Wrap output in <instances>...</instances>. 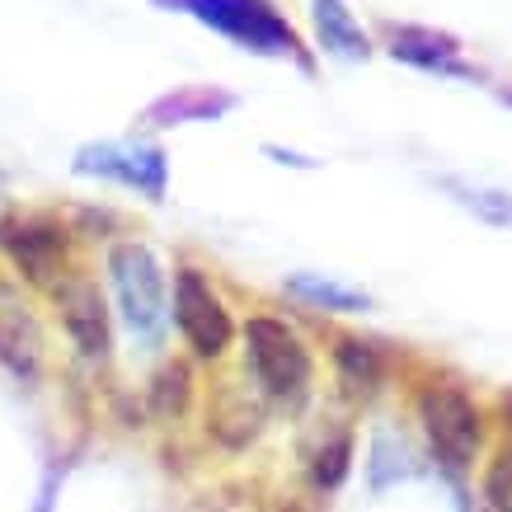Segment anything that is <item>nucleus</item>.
Segmentation results:
<instances>
[{
	"mask_svg": "<svg viewBox=\"0 0 512 512\" xmlns=\"http://www.w3.org/2000/svg\"><path fill=\"white\" fill-rule=\"evenodd\" d=\"M315 29H320V43L339 57H367V38L353 24V15L343 10L339 0H315Z\"/></svg>",
	"mask_w": 512,
	"mask_h": 512,
	"instance_id": "9b49d317",
	"label": "nucleus"
},
{
	"mask_svg": "<svg viewBox=\"0 0 512 512\" xmlns=\"http://www.w3.org/2000/svg\"><path fill=\"white\" fill-rule=\"evenodd\" d=\"M311 475H315V484H320V489H334V484L348 475V437H334V442L315 456Z\"/></svg>",
	"mask_w": 512,
	"mask_h": 512,
	"instance_id": "4468645a",
	"label": "nucleus"
},
{
	"mask_svg": "<svg viewBox=\"0 0 512 512\" xmlns=\"http://www.w3.org/2000/svg\"><path fill=\"white\" fill-rule=\"evenodd\" d=\"M179 10H193L212 29L231 33L235 43L259 47V52H287L292 47V29L268 10L264 0H179Z\"/></svg>",
	"mask_w": 512,
	"mask_h": 512,
	"instance_id": "39448f33",
	"label": "nucleus"
},
{
	"mask_svg": "<svg viewBox=\"0 0 512 512\" xmlns=\"http://www.w3.org/2000/svg\"><path fill=\"white\" fill-rule=\"evenodd\" d=\"M109 273H113V292L123 306V320L137 339H160L165 325V278H160L156 254L146 245H118L109 254Z\"/></svg>",
	"mask_w": 512,
	"mask_h": 512,
	"instance_id": "f03ea898",
	"label": "nucleus"
},
{
	"mask_svg": "<svg viewBox=\"0 0 512 512\" xmlns=\"http://www.w3.org/2000/svg\"><path fill=\"white\" fill-rule=\"evenodd\" d=\"M0 362L24 381H33L43 367V334L33 325V315L19 306H0Z\"/></svg>",
	"mask_w": 512,
	"mask_h": 512,
	"instance_id": "6e6552de",
	"label": "nucleus"
},
{
	"mask_svg": "<svg viewBox=\"0 0 512 512\" xmlns=\"http://www.w3.org/2000/svg\"><path fill=\"white\" fill-rule=\"evenodd\" d=\"M419 419L428 433V447L437 451V461H447L451 470L470 466V456L480 447V414L475 404L451 386H433L419 395Z\"/></svg>",
	"mask_w": 512,
	"mask_h": 512,
	"instance_id": "7ed1b4c3",
	"label": "nucleus"
},
{
	"mask_svg": "<svg viewBox=\"0 0 512 512\" xmlns=\"http://www.w3.org/2000/svg\"><path fill=\"white\" fill-rule=\"evenodd\" d=\"M80 170H99V174H118L127 184H141L146 193L160 188V156L156 151H113V146H94L80 156Z\"/></svg>",
	"mask_w": 512,
	"mask_h": 512,
	"instance_id": "1a4fd4ad",
	"label": "nucleus"
},
{
	"mask_svg": "<svg viewBox=\"0 0 512 512\" xmlns=\"http://www.w3.org/2000/svg\"><path fill=\"white\" fill-rule=\"evenodd\" d=\"M151 404H156L160 419H179L188 404V372L184 362H170V367H160V376L151 381Z\"/></svg>",
	"mask_w": 512,
	"mask_h": 512,
	"instance_id": "ddd939ff",
	"label": "nucleus"
},
{
	"mask_svg": "<svg viewBox=\"0 0 512 512\" xmlns=\"http://www.w3.org/2000/svg\"><path fill=\"white\" fill-rule=\"evenodd\" d=\"M245 353H249V372H254L259 390L273 404L296 409L311 395V353L282 320L254 315L245 325Z\"/></svg>",
	"mask_w": 512,
	"mask_h": 512,
	"instance_id": "f257e3e1",
	"label": "nucleus"
},
{
	"mask_svg": "<svg viewBox=\"0 0 512 512\" xmlns=\"http://www.w3.org/2000/svg\"><path fill=\"white\" fill-rule=\"evenodd\" d=\"M0 249L19 264L29 282H57V264L66 254V235L52 221L38 217H10L0 221Z\"/></svg>",
	"mask_w": 512,
	"mask_h": 512,
	"instance_id": "0eeeda50",
	"label": "nucleus"
},
{
	"mask_svg": "<svg viewBox=\"0 0 512 512\" xmlns=\"http://www.w3.org/2000/svg\"><path fill=\"white\" fill-rule=\"evenodd\" d=\"M221 404H231V414L226 409H217L212 414V433L226 442V447H245V442H254V433H259V404L245 400V395H235V390H226L221 395Z\"/></svg>",
	"mask_w": 512,
	"mask_h": 512,
	"instance_id": "f8f14e48",
	"label": "nucleus"
},
{
	"mask_svg": "<svg viewBox=\"0 0 512 512\" xmlns=\"http://www.w3.org/2000/svg\"><path fill=\"white\" fill-rule=\"evenodd\" d=\"M334 367H339V381L348 395H372L381 386V357H376L372 343L339 339L334 343Z\"/></svg>",
	"mask_w": 512,
	"mask_h": 512,
	"instance_id": "9d476101",
	"label": "nucleus"
},
{
	"mask_svg": "<svg viewBox=\"0 0 512 512\" xmlns=\"http://www.w3.org/2000/svg\"><path fill=\"white\" fill-rule=\"evenodd\" d=\"M174 320H179L188 348L198 357H221L231 348V315H226L221 296L207 287L198 268H184L174 278Z\"/></svg>",
	"mask_w": 512,
	"mask_h": 512,
	"instance_id": "20e7f679",
	"label": "nucleus"
},
{
	"mask_svg": "<svg viewBox=\"0 0 512 512\" xmlns=\"http://www.w3.org/2000/svg\"><path fill=\"white\" fill-rule=\"evenodd\" d=\"M484 494H489L494 512H512V447L489 466V475H484Z\"/></svg>",
	"mask_w": 512,
	"mask_h": 512,
	"instance_id": "2eb2a0df",
	"label": "nucleus"
},
{
	"mask_svg": "<svg viewBox=\"0 0 512 512\" xmlns=\"http://www.w3.org/2000/svg\"><path fill=\"white\" fill-rule=\"evenodd\" d=\"M292 287H296L301 296H315V301H329V306H339V311H348V306H362V296L334 292V287H325V282H306V278H296Z\"/></svg>",
	"mask_w": 512,
	"mask_h": 512,
	"instance_id": "dca6fc26",
	"label": "nucleus"
},
{
	"mask_svg": "<svg viewBox=\"0 0 512 512\" xmlns=\"http://www.w3.org/2000/svg\"><path fill=\"white\" fill-rule=\"evenodd\" d=\"M52 301L62 315L66 334L85 357H104L109 353V311H104V296L90 278H62L52 282Z\"/></svg>",
	"mask_w": 512,
	"mask_h": 512,
	"instance_id": "423d86ee",
	"label": "nucleus"
}]
</instances>
